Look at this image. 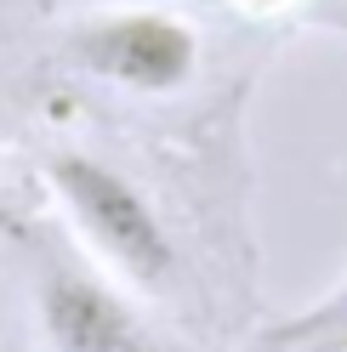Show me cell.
Returning a JSON list of instances; mask_svg holds the SVG:
<instances>
[{"label": "cell", "mask_w": 347, "mask_h": 352, "mask_svg": "<svg viewBox=\"0 0 347 352\" xmlns=\"http://www.w3.org/2000/svg\"><path fill=\"white\" fill-rule=\"evenodd\" d=\"M46 188L108 273H120L137 290H165L177 278L171 228L120 165H108L85 148H57L46 153Z\"/></svg>", "instance_id": "6da1fadb"}, {"label": "cell", "mask_w": 347, "mask_h": 352, "mask_svg": "<svg viewBox=\"0 0 347 352\" xmlns=\"http://www.w3.org/2000/svg\"><path fill=\"white\" fill-rule=\"evenodd\" d=\"M69 57L92 80L132 97H177L200 69V34L177 12L125 6L97 12L69 29Z\"/></svg>", "instance_id": "7a4b0ae2"}, {"label": "cell", "mask_w": 347, "mask_h": 352, "mask_svg": "<svg viewBox=\"0 0 347 352\" xmlns=\"http://www.w3.org/2000/svg\"><path fill=\"white\" fill-rule=\"evenodd\" d=\"M34 313L52 352H171L114 284H103L97 273L74 267V261L40 267Z\"/></svg>", "instance_id": "3957f363"}, {"label": "cell", "mask_w": 347, "mask_h": 352, "mask_svg": "<svg viewBox=\"0 0 347 352\" xmlns=\"http://www.w3.org/2000/svg\"><path fill=\"white\" fill-rule=\"evenodd\" d=\"M262 352H347V273L330 296L279 318L262 336Z\"/></svg>", "instance_id": "277c9868"}, {"label": "cell", "mask_w": 347, "mask_h": 352, "mask_svg": "<svg viewBox=\"0 0 347 352\" xmlns=\"http://www.w3.org/2000/svg\"><path fill=\"white\" fill-rule=\"evenodd\" d=\"M23 233H29V228H23V210L12 205L6 182H0V239H12V245H17V239H23Z\"/></svg>", "instance_id": "5b68a950"}, {"label": "cell", "mask_w": 347, "mask_h": 352, "mask_svg": "<svg viewBox=\"0 0 347 352\" xmlns=\"http://www.w3.org/2000/svg\"><path fill=\"white\" fill-rule=\"evenodd\" d=\"M177 6H222V0H177Z\"/></svg>", "instance_id": "8992f818"}]
</instances>
